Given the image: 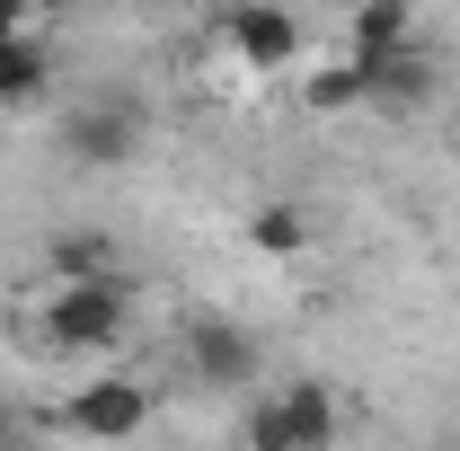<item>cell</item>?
Segmentation results:
<instances>
[{
	"label": "cell",
	"instance_id": "7",
	"mask_svg": "<svg viewBox=\"0 0 460 451\" xmlns=\"http://www.w3.org/2000/svg\"><path fill=\"white\" fill-rule=\"evenodd\" d=\"M133 151H142L133 107H80L71 124H62V160H80V169H124Z\"/></svg>",
	"mask_w": 460,
	"mask_h": 451
},
{
	"label": "cell",
	"instance_id": "10",
	"mask_svg": "<svg viewBox=\"0 0 460 451\" xmlns=\"http://www.w3.org/2000/svg\"><path fill=\"white\" fill-rule=\"evenodd\" d=\"M399 45H416V9L407 0H363L354 27H345V54H399Z\"/></svg>",
	"mask_w": 460,
	"mask_h": 451
},
{
	"label": "cell",
	"instance_id": "14",
	"mask_svg": "<svg viewBox=\"0 0 460 451\" xmlns=\"http://www.w3.org/2000/svg\"><path fill=\"white\" fill-rule=\"evenodd\" d=\"M9 434H18V407H9V398H0V443H9Z\"/></svg>",
	"mask_w": 460,
	"mask_h": 451
},
{
	"label": "cell",
	"instance_id": "8",
	"mask_svg": "<svg viewBox=\"0 0 460 451\" xmlns=\"http://www.w3.org/2000/svg\"><path fill=\"white\" fill-rule=\"evenodd\" d=\"M248 248H257V257H301V248H310V213H301V195H266V204L248 213Z\"/></svg>",
	"mask_w": 460,
	"mask_h": 451
},
{
	"label": "cell",
	"instance_id": "12",
	"mask_svg": "<svg viewBox=\"0 0 460 451\" xmlns=\"http://www.w3.org/2000/svg\"><path fill=\"white\" fill-rule=\"evenodd\" d=\"M301 107H310V115H345V107H363V71H354V54L310 62V71H301Z\"/></svg>",
	"mask_w": 460,
	"mask_h": 451
},
{
	"label": "cell",
	"instance_id": "2",
	"mask_svg": "<svg viewBox=\"0 0 460 451\" xmlns=\"http://www.w3.org/2000/svg\"><path fill=\"white\" fill-rule=\"evenodd\" d=\"M124 328H133V301H124L115 275L54 283V301H45V345H54V354H115Z\"/></svg>",
	"mask_w": 460,
	"mask_h": 451
},
{
	"label": "cell",
	"instance_id": "15",
	"mask_svg": "<svg viewBox=\"0 0 460 451\" xmlns=\"http://www.w3.org/2000/svg\"><path fill=\"white\" fill-rule=\"evenodd\" d=\"M0 451H36V443H27V434H9V443H0Z\"/></svg>",
	"mask_w": 460,
	"mask_h": 451
},
{
	"label": "cell",
	"instance_id": "6",
	"mask_svg": "<svg viewBox=\"0 0 460 451\" xmlns=\"http://www.w3.org/2000/svg\"><path fill=\"white\" fill-rule=\"evenodd\" d=\"M354 71H363V107H372V115H416L425 98H434V62H425V45L354 54Z\"/></svg>",
	"mask_w": 460,
	"mask_h": 451
},
{
	"label": "cell",
	"instance_id": "16",
	"mask_svg": "<svg viewBox=\"0 0 460 451\" xmlns=\"http://www.w3.org/2000/svg\"><path fill=\"white\" fill-rule=\"evenodd\" d=\"M36 9H54V0H36Z\"/></svg>",
	"mask_w": 460,
	"mask_h": 451
},
{
	"label": "cell",
	"instance_id": "9",
	"mask_svg": "<svg viewBox=\"0 0 460 451\" xmlns=\"http://www.w3.org/2000/svg\"><path fill=\"white\" fill-rule=\"evenodd\" d=\"M45 266H54V283H98V275H115V239L107 230H54Z\"/></svg>",
	"mask_w": 460,
	"mask_h": 451
},
{
	"label": "cell",
	"instance_id": "13",
	"mask_svg": "<svg viewBox=\"0 0 460 451\" xmlns=\"http://www.w3.org/2000/svg\"><path fill=\"white\" fill-rule=\"evenodd\" d=\"M27 18H36V0H0V36H27Z\"/></svg>",
	"mask_w": 460,
	"mask_h": 451
},
{
	"label": "cell",
	"instance_id": "4",
	"mask_svg": "<svg viewBox=\"0 0 460 451\" xmlns=\"http://www.w3.org/2000/svg\"><path fill=\"white\" fill-rule=\"evenodd\" d=\"M222 45L248 62V71H292V62H301V18L275 9V0H230Z\"/></svg>",
	"mask_w": 460,
	"mask_h": 451
},
{
	"label": "cell",
	"instance_id": "1",
	"mask_svg": "<svg viewBox=\"0 0 460 451\" xmlns=\"http://www.w3.org/2000/svg\"><path fill=\"white\" fill-rule=\"evenodd\" d=\"M345 425V407L328 381H284V390L248 398V416H239V443L248 451H328Z\"/></svg>",
	"mask_w": 460,
	"mask_h": 451
},
{
	"label": "cell",
	"instance_id": "5",
	"mask_svg": "<svg viewBox=\"0 0 460 451\" xmlns=\"http://www.w3.org/2000/svg\"><path fill=\"white\" fill-rule=\"evenodd\" d=\"M186 363L204 390H257V337L239 319H195L186 328Z\"/></svg>",
	"mask_w": 460,
	"mask_h": 451
},
{
	"label": "cell",
	"instance_id": "3",
	"mask_svg": "<svg viewBox=\"0 0 460 451\" xmlns=\"http://www.w3.org/2000/svg\"><path fill=\"white\" fill-rule=\"evenodd\" d=\"M142 425H151V390H142L133 372L80 381V390L62 398V434H80V443H133Z\"/></svg>",
	"mask_w": 460,
	"mask_h": 451
},
{
	"label": "cell",
	"instance_id": "11",
	"mask_svg": "<svg viewBox=\"0 0 460 451\" xmlns=\"http://www.w3.org/2000/svg\"><path fill=\"white\" fill-rule=\"evenodd\" d=\"M45 45L36 36H0V115H18V107H36L45 98Z\"/></svg>",
	"mask_w": 460,
	"mask_h": 451
}]
</instances>
